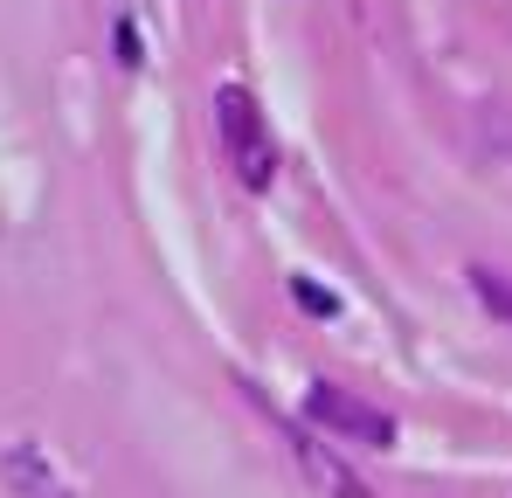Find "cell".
I'll return each mask as SVG.
<instances>
[{
  "label": "cell",
  "mask_w": 512,
  "mask_h": 498,
  "mask_svg": "<svg viewBox=\"0 0 512 498\" xmlns=\"http://www.w3.org/2000/svg\"><path fill=\"white\" fill-rule=\"evenodd\" d=\"M215 125H222V146H229V166L263 187L270 173H277V146H270V125H263V111H256V97L243 83H229L222 97H215Z\"/></svg>",
  "instance_id": "obj_1"
}]
</instances>
